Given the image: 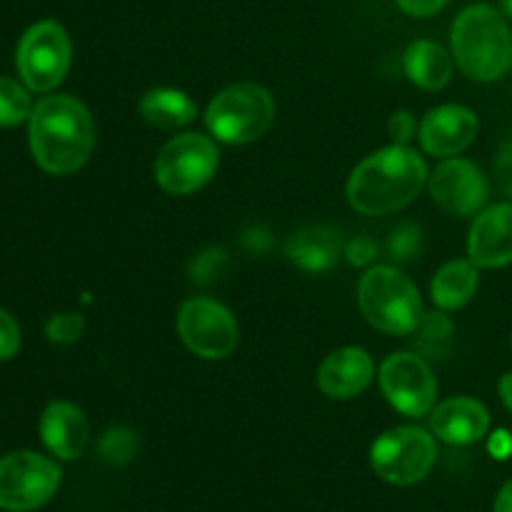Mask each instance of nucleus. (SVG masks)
<instances>
[{
    "instance_id": "obj_1",
    "label": "nucleus",
    "mask_w": 512,
    "mask_h": 512,
    "mask_svg": "<svg viewBox=\"0 0 512 512\" xmlns=\"http://www.w3.org/2000/svg\"><path fill=\"white\" fill-rule=\"evenodd\" d=\"M30 150L45 173L70 175L88 163L95 125L88 108L70 95H48L30 113Z\"/></svg>"
},
{
    "instance_id": "obj_2",
    "label": "nucleus",
    "mask_w": 512,
    "mask_h": 512,
    "mask_svg": "<svg viewBox=\"0 0 512 512\" xmlns=\"http://www.w3.org/2000/svg\"><path fill=\"white\" fill-rule=\"evenodd\" d=\"M425 178L423 158L408 145L393 143L368 155L350 173L348 200L363 215H388L413 203Z\"/></svg>"
},
{
    "instance_id": "obj_3",
    "label": "nucleus",
    "mask_w": 512,
    "mask_h": 512,
    "mask_svg": "<svg viewBox=\"0 0 512 512\" xmlns=\"http://www.w3.org/2000/svg\"><path fill=\"white\" fill-rule=\"evenodd\" d=\"M453 58L468 78L493 83L512 68V33L508 20L493 5H470L455 18Z\"/></svg>"
},
{
    "instance_id": "obj_4",
    "label": "nucleus",
    "mask_w": 512,
    "mask_h": 512,
    "mask_svg": "<svg viewBox=\"0 0 512 512\" xmlns=\"http://www.w3.org/2000/svg\"><path fill=\"white\" fill-rule=\"evenodd\" d=\"M358 305L365 320L388 335H410L423 318L418 288L390 265L370 268L360 278Z\"/></svg>"
},
{
    "instance_id": "obj_5",
    "label": "nucleus",
    "mask_w": 512,
    "mask_h": 512,
    "mask_svg": "<svg viewBox=\"0 0 512 512\" xmlns=\"http://www.w3.org/2000/svg\"><path fill=\"white\" fill-rule=\"evenodd\" d=\"M275 118V100L263 85L238 83L220 90L205 110L210 133L228 145H245L268 133Z\"/></svg>"
},
{
    "instance_id": "obj_6",
    "label": "nucleus",
    "mask_w": 512,
    "mask_h": 512,
    "mask_svg": "<svg viewBox=\"0 0 512 512\" xmlns=\"http://www.w3.org/2000/svg\"><path fill=\"white\" fill-rule=\"evenodd\" d=\"M438 448L423 428L403 425L380 435L370 448L375 475L390 485H415L433 470Z\"/></svg>"
},
{
    "instance_id": "obj_7",
    "label": "nucleus",
    "mask_w": 512,
    "mask_h": 512,
    "mask_svg": "<svg viewBox=\"0 0 512 512\" xmlns=\"http://www.w3.org/2000/svg\"><path fill=\"white\" fill-rule=\"evenodd\" d=\"M73 58V45L68 33L55 20H40L30 25L18 45V73L23 83L35 93H48L63 83Z\"/></svg>"
},
{
    "instance_id": "obj_8",
    "label": "nucleus",
    "mask_w": 512,
    "mask_h": 512,
    "mask_svg": "<svg viewBox=\"0 0 512 512\" xmlns=\"http://www.w3.org/2000/svg\"><path fill=\"white\" fill-rule=\"evenodd\" d=\"M218 160V145L208 135L183 133L160 150L155 160V180L165 193L190 195L213 178Z\"/></svg>"
},
{
    "instance_id": "obj_9",
    "label": "nucleus",
    "mask_w": 512,
    "mask_h": 512,
    "mask_svg": "<svg viewBox=\"0 0 512 512\" xmlns=\"http://www.w3.org/2000/svg\"><path fill=\"white\" fill-rule=\"evenodd\" d=\"M60 485V468L50 458L18 450L0 460V508L30 512L48 503Z\"/></svg>"
},
{
    "instance_id": "obj_10",
    "label": "nucleus",
    "mask_w": 512,
    "mask_h": 512,
    "mask_svg": "<svg viewBox=\"0 0 512 512\" xmlns=\"http://www.w3.org/2000/svg\"><path fill=\"white\" fill-rule=\"evenodd\" d=\"M178 335L188 350L205 360L228 358L238 345V325L230 310L210 298L185 300L178 313Z\"/></svg>"
},
{
    "instance_id": "obj_11",
    "label": "nucleus",
    "mask_w": 512,
    "mask_h": 512,
    "mask_svg": "<svg viewBox=\"0 0 512 512\" xmlns=\"http://www.w3.org/2000/svg\"><path fill=\"white\" fill-rule=\"evenodd\" d=\"M380 388L405 418H423L438 398V380L420 355L393 353L380 365Z\"/></svg>"
},
{
    "instance_id": "obj_12",
    "label": "nucleus",
    "mask_w": 512,
    "mask_h": 512,
    "mask_svg": "<svg viewBox=\"0 0 512 512\" xmlns=\"http://www.w3.org/2000/svg\"><path fill=\"white\" fill-rule=\"evenodd\" d=\"M488 180L483 170L463 158H445L430 175V195L450 215H475L488 203Z\"/></svg>"
},
{
    "instance_id": "obj_13",
    "label": "nucleus",
    "mask_w": 512,
    "mask_h": 512,
    "mask_svg": "<svg viewBox=\"0 0 512 512\" xmlns=\"http://www.w3.org/2000/svg\"><path fill=\"white\" fill-rule=\"evenodd\" d=\"M478 118L463 105H440L430 110L418 130L420 145L435 158H453L463 153L478 135Z\"/></svg>"
},
{
    "instance_id": "obj_14",
    "label": "nucleus",
    "mask_w": 512,
    "mask_h": 512,
    "mask_svg": "<svg viewBox=\"0 0 512 512\" xmlns=\"http://www.w3.org/2000/svg\"><path fill=\"white\" fill-rule=\"evenodd\" d=\"M468 255L478 268H503L512 263V203L480 210L470 228Z\"/></svg>"
},
{
    "instance_id": "obj_15",
    "label": "nucleus",
    "mask_w": 512,
    "mask_h": 512,
    "mask_svg": "<svg viewBox=\"0 0 512 512\" xmlns=\"http://www.w3.org/2000/svg\"><path fill=\"white\" fill-rule=\"evenodd\" d=\"M373 373V358L363 348H340L320 365L318 388L333 400H350L368 388Z\"/></svg>"
},
{
    "instance_id": "obj_16",
    "label": "nucleus",
    "mask_w": 512,
    "mask_h": 512,
    "mask_svg": "<svg viewBox=\"0 0 512 512\" xmlns=\"http://www.w3.org/2000/svg\"><path fill=\"white\" fill-rule=\"evenodd\" d=\"M430 428L448 445H473L488 433L490 415L475 398H450L433 410Z\"/></svg>"
},
{
    "instance_id": "obj_17",
    "label": "nucleus",
    "mask_w": 512,
    "mask_h": 512,
    "mask_svg": "<svg viewBox=\"0 0 512 512\" xmlns=\"http://www.w3.org/2000/svg\"><path fill=\"white\" fill-rule=\"evenodd\" d=\"M40 438L45 448L60 460H75L83 455L88 445L90 428L85 420L83 410L75 408L73 403L55 400L43 410L40 418Z\"/></svg>"
},
{
    "instance_id": "obj_18",
    "label": "nucleus",
    "mask_w": 512,
    "mask_h": 512,
    "mask_svg": "<svg viewBox=\"0 0 512 512\" xmlns=\"http://www.w3.org/2000/svg\"><path fill=\"white\" fill-rule=\"evenodd\" d=\"M343 253V238L338 230L328 225H310L290 235L285 243V255L293 265L308 270V273H325L338 263Z\"/></svg>"
},
{
    "instance_id": "obj_19",
    "label": "nucleus",
    "mask_w": 512,
    "mask_h": 512,
    "mask_svg": "<svg viewBox=\"0 0 512 512\" xmlns=\"http://www.w3.org/2000/svg\"><path fill=\"white\" fill-rule=\"evenodd\" d=\"M405 75L410 83H415L423 90H440L450 83L453 75V60L443 45L433 40H415L403 58Z\"/></svg>"
},
{
    "instance_id": "obj_20",
    "label": "nucleus",
    "mask_w": 512,
    "mask_h": 512,
    "mask_svg": "<svg viewBox=\"0 0 512 512\" xmlns=\"http://www.w3.org/2000/svg\"><path fill=\"white\" fill-rule=\"evenodd\" d=\"M480 283L478 265L473 260H453L435 273L430 293L440 310H458L475 295Z\"/></svg>"
},
{
    "instance_id": "obj_21",
    "label": "nucleus",
    "mask_w": 512,
    "mask_h": 512,
    "mask_svg": "<svg viewBox=\"0 0 512 512\" xmlns=\"http://www.w3.org/2000/svg\"><path fill=\"white\" fill-rule=\"evenodd\" d=\"M140 115L155 128L173 130L193 123L198 118V108L183 90L155 88L148 90L140 100Z\"/></svg>"
},
{
    "instance_id": "obj_22",
    "label": "nucleus",
    "mask_w": 512,
    "mask_h": 512,
    "mask_svg": "<svg viewBox=\"0 0 512 512\" xmlns=\"http://www.w3.org/2000/svg\"><path fill=\"white\" fill-rule=\"evenodd\" d=\"M33 105H30L28 90L10 78H0V128H13L30 118Z\"/></svg>"
},
{
    "instance_id": "obj_23",
    "label": "nucleus",
    "mask_w": 512,
    "mask_h": 512,
    "mask_svg": "<svg viewBox=\"0 0 512 512\" xmlns=\"http://www.w3.org/2000/svg\"><path fill=\"white\" fill-rule=\"evenodd\" d=\"M423 250V230L415 223H400L388 238V255L395 263H410Z\"/></svg>"
},
{
    "instance_id": "obj_24",
    "label": "nucleus",
    "mask_w": 512,
    "mask_h": 512,
    "mask_svg": "<svg viewBox=\"0 0 512 512\" xmlns=\"http://www.w3.org/2000/svg\"><path fill=\"white\" fill-rule=\"evenodd\" d=\"M138 450V438L128 428H113L100 440V455L113 465H125Z\"/></svg>"
},
{
    "instance_id": "obj_25",
    "label": "nucleus",
    "mask_w": 512,
    "mask_h": 512,
    "mask_svg": "<svg viewBox=\"0 0 512 512\" xmlns=\"http://www.w3.org/2000/svg\"><path fill=\"white\" fill-rule=\"evenodd\" d=\"M415 330H420V348H425L428 353H433V358H438V353H443V345L448 343L450 333H453V323L448 320V315L433 313L420 318Z\"/></svg>"
},
{
    "instance_id": "obj_26",
    "label": "nucleus",
    "mask_w": 512,
    "mask_h": 512,
    "mask_svg": "<svg viewBox=\"0 0 512 512\" xmlns=\"http://www.w3.org/2000/svg\"><path fill=\"white\" fill-rule=\"evenodd\" d=\"M225 268H228V253L223 248H208L193 260V265H190V278L200 285H208L213 280H218L225 273Z\"/></svg>"
},
{
    "instance_id": "obj_27",
    "label": "nucleus",
    "mask_w": 512,
    "mask_h": 512,
    "mask_svg": "<svg viewBox=\"0 0 512 512\" xmlns=\"http://www.w3.org/2000/svg\"><path fill=\"white\" fill-rule=\"evenodd\" d=\"M83 333V318L78 313H60L50 318V323L45 325V335L48 340L58 345H70L80 338Z\"/></svg>"
},
{
    "instance_id": "obj_28",
    "label": "nucleus",
    "mask_w": 512,
    "mask_h": 512,
    "mask_svg": "<svg viewBox=\"0 0 512 512\" xmlns=\"http://www.w3.org/2000/svg\"><path fill=\"white\" fill-rule=\"evenodd\" d=\"M20 348V330L13 315L0 310V360H10Z\"/></svg>"
},
{
    "instance_id": "obj_29",
    "label": "nucleus",
    "mask_w": 512,
    "mask_h": 512,
    "mask_svg": "<svg viewBox=\"0 0 512 512\" xmlns=\"http://www.w3.org/2000/svg\"><path fill=\"white\" fill-rule=\"evenodd\" d=\"M495 178H498L500 190L512 200V138L505 140L495 158Z\"/></svg>"
},
{
    "instance_id": "obj_30",
    "label": "nucleus",
    "mask_w": 512,
    "mask_h": 512,
    "mask_svg": "<svg viewBox=\"0 0 512 512\" xmlns=\"http://www.w3.org/2000/svg\"><path fill=\"white\" fill-rule=\"evenodd\" d=\"M415 130H418V123H415V118L408 113V110H398V113H393V118H390L388 123L390 138H393L398 145L408 143V140L415 135Z\"/></svg>"
},
{
    "instance_id": "obj_31",
    "label": "nucleus",
    "mask_w": 512,
    "mask_h": 512,
    "mask_svg": "<svg viewBox=\"0 0 512 512\" xmlns=\"http://www.w3.org/2000/svg\"><path fill=\"white\" fill-rule=\"evenodd\" d=\"M345 255H348L350 265H368L378 255V245H375V240L360 235V238L350 240L348 248H345Z\"/></svg>"
},
{
    "instance_id": "obj_32",
    "label": "nucleus",
    "mask_w": 512,
    "mask_h": 512,
    "mask_svg": "<svg viewBox=\"0 0 512 512\" xmlns=\"http://www.w3.org/2000/svg\"><path fill=\"white\" fill-rule=\"evenodd\" d=\"M400 5V10L413 18H430V15L440 13L445 8L448 0H395Z\"/></svg>"
},
{
    "instance_id": "obj_33",
    "label": "nucleus",
    "mask_w": 512,
    "mask_h": 512,
    "mask_svg": "<svg viewBox=\"0 0 512 512\" xmlns=\"http://www.w3.org/2000/svg\"><path fill=\"white\" fill-rule=\"evenodd\" d=\"M243 243L248 245L250 250H255V253H265V250L270 248V243H273V240H270V235L265 233L263 228H253L248 235H245Z\"/></svg>"
},
{
    "instance_id": "obj_34",
    "label": "nucleus",
    "mask_w": 512,
    "mask_h": 512,
    "mask_svg": "<svg viewBox=\"0 0 512 512\" xmlns=\"http://www.w3.org/2000/svg\"><path fill=\"white\" fill-rule=\"evenodd\" d=\"M498 393H500V400H503L505 410L512 413V373H505L503 378H500Z\"/></svg>"
},
{
    "instance_id": "obj_35",
    "label": "nucleus",
    "mask_w": 512,
    "mask_h": 512,
    "mask_svg": "<svg viewBox=\"0 0 512 512\" xmlns=\"http://www.w3.org/2000/svg\"><path fill=\"white\" fill-rule=\"evenodd\" d=\"M495 512H512V480L503 485V490L495 498Z\"/></svg>"
},
{
    "instance_id": "obj_36",
    "label": "nucleus",
    "mask_w": 512,
    "mask_h": 512,
    "mask_svg": "<svg viewBox=\"0 0 512 512\" xmlns=\"http://www.w3.org/2000/svg\"><path fill=\"white\" fill-rule=\"evenodd\" d=\"M500 13H503L505 18H512V0H500Z\"/></svg>"
}]
</instances>
